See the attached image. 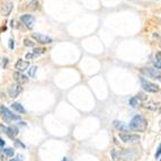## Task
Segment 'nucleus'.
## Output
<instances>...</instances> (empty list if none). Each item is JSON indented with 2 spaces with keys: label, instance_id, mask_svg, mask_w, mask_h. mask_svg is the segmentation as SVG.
I'll list each match as a JSON object with an SVG mask.
<instances>
[{
  "label": "nucleus",
  "instance_id": "1",
  "mask_svg": "<svg viewBox=\"0 0 161 161\" xmlns=\"http://www.w3.org/2000/svg\"><path fill=\"white\" fill-rule=\"evenodd\" d=\"M130 129L131 130L135 131V132H144L146 130V119L141 115H136L132 118V121L130 122Z\"/></svg>",
  "mask_w": 161,
  "mask_h": 161
},
{
  "label": "nucleus",
  "instance_id": "2",
  "mask_svg": "<svg viewBox=\"0 0 161 161\" xmlns=\"http://www.w3.org/2000/svg\"><path fill=\"white\" fill-rule=\"evenodd\" d=\"M0 114H1L2 119L7 123H12V122H14V121H19L20 119V116L12 113L10 109H8L7 107L4 106V105L0 106Z\"/></svg>",
  "mask_w": 161,
  "mask_h": 161
},
{
  "label": "nucleus",
  "instance_id": "3",
  "mask_svg": "<svg viewBox=\"0 0 161 161\" xmlns=\"http://www.w3.org/2000/svg\"><path fill=\"white\" fill-rule=\"evenodd\" d=\"M140 81H141V85H142V87H143V89H144L146 92H152V94H154V92H158V91H159V87H158L157 85L150 82L149 80L144 79L143 77L140 79Z\"/></svg>",
  "mask_w": 161,
  "mask_h": 161
},
{
  "label": "nucleus",
  "instance_id": "4",
  "mask_svg": "<svg viewBox=\"0 0 161 161\" xmlns=\"http://www.w3.org/2000/svg\"><path fill=\"white\" fill-rule=\"evenodd\" d=\"M119 139L124 143H136L140 141V136L138 134H130V133H119L118 134Z\"/></svg>",
  "mask_w": 161,
  "mask_h": 161
},
{
  "label": "nucleus",
  "instance_id": "5",
  "mask_svg": "<svg viewBox=\"0 0 161 161\" xmlns=\"http://www.w3.org/2000/svg\"><path fill=\"white\" fill-rule=\"evenodd\" d=\"M32 39H34L36 42H39L41 44H51L53 42V39L47 35L41 34V33H32Z\"/></svg>",
  "mask_w": 161,
  "mask_h": 161
},
{
  "label": "nucleus",
  "instance_id": "6",
  "mask_svg": "<svg viewBox=\"0 0 161 161\" xmlns=\"http://www.w3.org/2000/svg\"><path fill=\"white\" fill-rule=\"evenodd\" d=\"M22 91H23V88H22V86L18 85V83H12V85H10V87L8 88V94H9V97H10V98H17L18 95H19Z\"/></svg>",
  "mask_w": 161,
  "mask_h": 161
},
{
  "label": "nucleus",
  "instance_id": "7",
  "mask_svg": "<svg viewBox=\"0 0 161 161\" xmlns=\"http://www.w3.org/2000/svg\"><path fill=\"white\" fill-rule=\"evenodd\" d=\"M142 72H144L146 75H149L150 78L156 79V80L161 81V72L158 70V69H153V68H146V69H143Z\"/></svg>",
  "mask_w": 161,
  "mask_h": 161
},
{
  "label": "nucleus",
  "instance_id": "8",
  "mask_svg": "<svg viewBox=\"0 0 161 161\" xmlns=\"http://www.w3.org/2000/svg\"><path fill=\"white\" fill-rule=\"evenodd\" d=\"M20 20L23 22V24H25V26L27 28H33L34 24H35V18L32 15H28V14L20 16Z\"/></svg>",
  "mask_w": 161,
  "mask_h": 161
},
{
  "label": "nucleus",
  "instance_id": "9",
  "mask_svg": "<svg viewBox=\"0 0 161 161\" xmlns=\"http://www.w3.org/2000/svg\"><path fill=\"white\" fill-rule=\"evenodd\" d=\"M114 126L116 130H118L119 132H122V133H129V131L131 130L130 126L127 125L126 123L124 122H121V121H114Z\"/></svg>",
  "mask_w": 161,
  "mask_h": 161
},
{
  "label": "nucleus",
  "instance_id": "10",
  "mask_svg": "<svg viewBox=\"0 0 161 161\" xmlns=\"http://www.w3.org/2000/svg\"><path fill=\"white\" fill-rule=\"evenodd\" d=\"M12 8H14V4L12 1H5L2 6H1V15L8 16L12 12Z\"/></svg>",
  "mask_w": 161,
  "mask_h": 161
},
{
  "label": "nucleus",
  "instance_id": "11",
  "mask_svg": "<svg viewBox=\"0 0 161 161\" xmlns=\"http://www.w3.org/2000/svg\"><path fill=\"white\" fill-rule=\"evenodd\" d=\"M28 67H29V62H28V61H25V60H22V59L18 60L15 64V68L18 70V72H23V71H25L26 69H28Z\"/></svg>",
  "mask_w": 161,
  "mask_h": 161
},
{
  "label": "nucleus",
  "instance_id": "12",
  "mask_svg": "<svg viewBox=\"0 0 161 161\" xmlns=\"http://www.w3.org/2000/svg\"><path fill=\"white\" fill-rule=\"evenodd\" d=\"M19 133V130H18V127L15 125H10L7 127V131H6V134H7L8 136L10 139H15L17 135Z\"/></svg>",
  "mask_w": 161,
  "mask_h": 161
},
{
  "label": "nucleus",
  "instance_id": "13",
  "mask_svg": "<svg viewBox=\"0 0 161 161\" xmlns=\"http://www.w3.org/2000/svg\"><path fill=\"white\" fill-rule=\"evenodd\" d=\"M14 79H15L16 82L18 83V85L26 83L28 81V78L26 75H24L22 72H15V73H14Z\"/></svg>",
  "mask_w": 161,
  "mask_h": 161
},
{
  "label": "nucleus",
  "instance_id": "14",
  "mask_svg": "<svg viewBox=\"0 0 161 161\" xmlns=\"http://www.w3.org/2000/svg\"><path fill=\"white\" fill-rule=\"evenodd\" d=\"M12 109H15L17 113H20V114H25V113H26L25 108L20 105L19 102H14V104H12Z\"/></svg>",
  "mask_w": 161,
  "mask_h": 161
},
{
  "label": "nucleus",
  "instance_id": "15",
  "mask_svg": "<svg viewBox=\"0 0 161 161\" xmlns=\"http://www.w3.org/2000/svg\"><path fill=\"white\" fill-rule=\"evenodd\" d=\"M39 0H32L31 2L28 4V9H31V10H36V9H39Z\"/></svg>",
  "mask_w": 161,
  "mask_h": 161
},
{
  "label": "nucleus",
  "instance_id": "16",
  "mask_svg": "<svg viewBox=\"0 0 161 161\" xmlns=\"http://www.w3.org/2000/svg\"><path fill=\"white\" fill-rule=\"evenodd\" d=\"M2 152H4V154L6 156V157H14L15 156V150L14 149H10V148H6V149L2 150Z\"/></svg>",
  "mask_w": 161,
  "mask_h": 161
},
{
  "label": "nucleus",
  "instance_id": "17",
  "mask_svg": "<svg viewBox=\"0 0 161 161\" xmlns=\"http://www.w3.org/2000/svg\"><path fill=\"white\" fill-rule=\"evenodd\" d=\"M36 71H37V67H36V65L31 67L29 68V70H28V77H29V78H34V77H35Z\"/></svg>",
  "mask_w": 161,
  "mask_h": 161
},
{
  "label": "nucleus",
  "instance_id": "18",
  "mask_svg": "<svg viewBox=\"0 0 161 161\" xmlns=\"http://www.w3.org/2000/svg\"><path fill=\"white\" fill-rule=\"evenodd\" d=\"M44 52H45V49H43V47H35L33 50V54L35 55V56H37V55L43 54Z\"/></svg>",
  "mask_w": 161,
  "mask_h": 161
},
{
  "label": "nucleus",
  "instance_id": "19",
  "mask_svg": "<svg viewBox=\"0 0 161 161\" xmlns=\"http://www.w3.org/2000/svg\"><path fill=\"white\" fill-rule=\"evenodd\" d=\"M130 105L132 107H138L139 105V99L136 98V97H132V98L130 99Z\"/></svg>",
  "mask_w": 161,
  "mask_h": 161
},
{
  "label": "nucleus",
  "instance_id": "20",
  "mask_svg": "<svg viewBox=\"0 0 161 161\" xmlns=\"http://www.w3.org/2000/svg\"><path fill=\"white\" fill-rule=\"evenodd\" d=\"M24 45H25V46H28V47H33L34 46V42L31 41L29 39H24Z\"/></svg>",
  "mask_w": 161,
  "mask_h": 161
},
{
  "label": "nucleus",
  "instance_id": "21",
  "mask_svg": "<svg viewBox=\"0 0 161 161\" xmlns=\"http://www.w3.org/2000/svg\"><path fill=\"white\" fill-rule=\"evenodd\" d=\"M14 144H15V146H18V148H23V149H25V144L22 143L19 140H15V141H14Z\"/></svg>",
  "mask_w": 161,
  "mask_h": 161
},
{
  "label": "nucleus",
  "instance_id": "22",
  "mask_svg": "<svg viewBox=\"0 0 161 161\" xmlns=\"http://www.w3.org/2000/svg\"><path fill=\"white\" fill-rule=\"evenodd\" d=\"M153 64H154V67L157 68L158 70H161V61H159V60H154Z\"/></svg>",
  "mask_w": 161,
  "mask_h": 161
},
{
  "label": "nucleus",
  "instance_id": "23",
  "mask_svg": "<svg viewBox=\"0 0 161 161\" xmlns=\"http://www.w3.org/2000/svg\"><path fill=\"white\" fill-rule=\"evenodd\" d=\"M8 46H9V49H12V50L15 49V41H14L12 39H9V44H8Z\"/></svg>",
  "mask_w": 161,
  "mask_h": 161
},
{
  "label": "nucleus",
  "instance_id": "24",
  "mask_svg": "<svg viewBox=\"0 0 161 161\" xmlns=\"http://www.w3.org/2000/svg\"><path fill=\"white\" fill-rule=\"evenodd\" d=\"M160 156H161V143L159 144V146H158L157 152H156V158H159Z\"/></svg>",
  "mask_w": 161,
  "mask_h": 161
},
{
  "label": "nucleus",
  "instance_id": "25",
  "mask_svg": "<svg viewBox=\"0 0 161 161\" xmlns=\"http://www.w3.org/2000/svg\"><path fill=\"white\" fill-rule=\"evenodd\" d=\"M6 131H7V127L0 123V133H6Z\"/></svg>",
  "mask_w": 161,
  "mask_h": 161
},
{
  "label": "nucleus",
  "instance_id": "26",
  "mask_svg": "<svg viewBox=\"0 0 161 161\" xmlns=\"http://www.w3.org/2000/svg\"><path fill=\"white\" fill-rule=\"evenodd\" d=\"M8 61H9V60L7 59V58H5V59H2V61H1V65H2V68H6L7 67V63H8Z\"/></svg>",
  "mask_w": 161,
  "mask_h": 161
},
{
  "label": "nucleus",
  "instance_id": "27",
  "mask_svg": "<svg viewBox=\"0 0 161 161\" xmlns=\"http://www.w3.org/2000/svg\"><path fill=\"white\" fill-rule=\"evenodd\" d=\"M136 98H138V99H142V100H146V97L143 94H142V92H139L138 96H136Z\"/></svg>",
  "mask_w": 161,
  "mask_h": 161
},
{
  "label": "nucleus",
  "instance_id": "28",
  "mask_svg": "<svg viewBox=\"0 0 161 161\" xmlns=\"http://www.w3.org/2000/svg\"><path fill=\"white\" fill-rule=\"evenodd\" d=\"M33 58H35V55L33 54V53H27L26 54V60H32Z\"/></svg>",
  "mask_w": 161,
  "mask_h": 161
},
{
  "label": "nucleus",
  "instance_id": "29",
  "mask_svg": "<svg viewBox=\"0 0 161 161\" xmlns=\"http://www.w3.org/2000/svg\"><path fill=\"white\" fill-rule=\"evenodd\" d=\"M156 58H157V60L161 61V52H158L157 54H156Z\"/></svg>",
  "mask_w": 161,
  "mask_h": 161
},
{
  "label": "nucleus",
  "instance_id": "30",
  "mask_svg": "<svg viewBox=\"0 0 161 161\" xmlns=\"http://www.w3.org/2000/svg\"><path fill=\"white\" fill-rule=\"evenodd\" d=\"M5 146V141L1 138H0V146Z\"/></svg>",
  "mask_w": 161,
  "mask_h": 161
},
{
  "label": "nucleus",
  "instance_id": "31",
  "mask_svg": "<svg viewBox=\"0 0 161 161\" xmlns=\"http://www.w3.org/2000/svg\"><path fill=\"white\" fill-rule=\"evenodd\" d=\"M23 156H22V154H18V156H17V159H18V160H19V161H22V160H23Z\"/></svg>",
  "mask_w": 161,
  "mask_h": 161
},
{
  "label": "nucleus",
  "instance_id": "32",
  "mask_svg": "<svg viewBox=\"0 0 161 161\" xmlns=\"http://www.w3.org/2000/svg\"><path fill=\"white\" fill-rule=\"evenodd\" d=\"M18 125H19V126H25L26 124H25V122H19V123H18Z\"/></svg>",
  "mask_w": 161,
  "mask_h": 161
},
{
  "label": "nucleus",
  "instance_id": "33",
  "mask_svg": "<svg viewBox=\"0 0 161 161\" xmlns=\"http://www.w3.org/2000/svg\"><path fill=\"white\" fill-rule=\"evenodd\" d=\"M10 161H19V160H18V159L16 158V159H12V160H10Z\"/></svg>",
  "mask_w": 161,
  "mask_h": 161
},
{
  "label": "nucleus",
  "instance_id": "34",
  "mask_svg": "<svg viewBox=\"0 0 161 161\" xmlns=\"http://www.w3.org/2000/svg\"><path fill=\"white\" fill-rule=\"evenodd\" d=\"M62 161H68V160H67V158H63Z\"/></svg>",
  "mask_w": 161,
  "mask_h": 161
},
{
  "label": "nucleus",
  "instance_id": "35",
  "mask_svg": "<svg viewBox=\"0 0 161 161\" xmlns=\"http://www.w3.org/2000/svg\"><path fill=\"white\" fill-rule=\"evenodd\" d=\"M159 46H160V49H161V39H160V42H159Z\"/></svg>",
  "mask_w": 161,
  "mask_h": 161
},
{
  "label": "nucleus",
  "instance_id": "36",
  "mask_svg": "<svg viewBox=\"0 0 161 161\" xmlns=\"http://www.w3.org/2000/svg\"><path fill=\"white\" fill-rule=\"evenodd\" d=\"M160 161H161V159H160Z\"/></svg>",
  "mask_w": 161,
  "mask_h": 161
}]
</instances>
